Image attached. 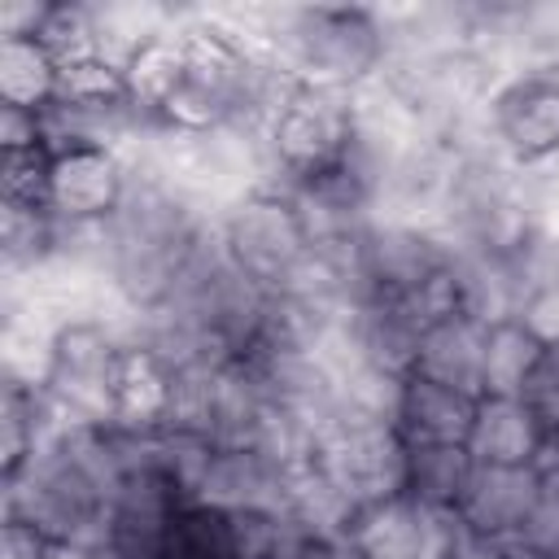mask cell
<instances>
[{"instance_id": "obj_3", "label": "cell", "mask_w": 559, "mask_h": 559, "mask_svg": "<svg viewBox=\"0 0 559 559\" xmlns=\"http://www.w3.org/2000/svg\"><path fill=\"white\" fill-rule=\"evenodd\" d=\"M354 140V105L341 87L297 83V92L284 100V109L262 131V157H266V188H288L297 179H310L345 157Z\"/></svg>"}, {"instance_id": "obj_13", "label": "cell", "mask_w": 559, "mask_h": 559, "mask_svg": "<svg viewBox=\"0 0 559 559\" xmlns=\"http://www.w3.org/2000/svg\"><path fill=\"white\" fill-rule=\"evenodd\" d=\"M197 507L236 515V511H284V467L245 445H218L210 472L197 489Z\"/></svg>"}, {"instance_id": "obj_14", "label": "cell", "mask_w": 559, "mask_h": 559, "mask_svg": "<svg viewBox=\"0 0 559 559\" xmlns=\"http://www.w3.org/2000/svg\"><path fill=\"white\" fill-rule=\"evenodd\" d=\"M476 406H480L476 393H463L424 376H406L393 406V424L406 445H467Z\"/></svg>"}, {"instance_id": "obj_31", "label": "cell", "mask_w": 559, "mask_h": 559, "mask_svg": "<svg viewBox=\"0 0 559 559\" xmlns=\"http://www.w3.org/2000/svg\"><path fill=\"white\" fill-rule=\"evenodd\" d=\"M52 0H0V39H39Z\"/></svg>"}, {"instance_id": "obj_2", "label": "cell", "mask_w": 559, "mask_h": 559, "mask_svg": "<svg viewBox=\"0 0 559 559\" xmlns=\"http://www.w3.org/2000/svg\"><path fill=\"white\" fill-rule=\"evenodd\" d=\"M275 61L319 87L354 92L384 66V31L371 4H271Z\"/></svg>"}, {"instance_id": "obj_19", "label": "cell", "mask_w": 559, "mask_h": 559, "mask_svg": "<svg viewBox=\"0 0 559 559\" xmlns=\"http://www.w3.org/2000/svg\"><path fill=\"white\" fill-rule=\"evenodd\" d=\"M61 61L39 39H0V105L44 114L57 100Z\"/></svg>"}, {"instance_id": "obj_9", "label": "cell", "mask_w": 559, "mask_h": 559, "mask_svg": "<svg viewBox=\"0 0 559 559\" xmlns=\"http://www.w3.org/2000/svg\"><path fill=\"white\" fill-rule=\"evenodd\" d=\"M454 258L450 240L432 227L419 223H393V218H376L362 231L358 245V262H362V288L367 301L371 297H406L415 293L424 280H432L437 271H445Z\"/></svg>"}, {"instance_id": "obj_21", "label": "cell", "mask_w": 559, "mask_h": 559, "mask_svg": "<svg viewBox=\"0 0 559 559\" xmlns=\"http://www.w3.org/2000/svg\"><path fill=\"white\" fill-rule=\"evenodd\" d=\"M57 253V218L31 205H0V262L4 280L35 275Z\"/></svg>"}, {"instance_id": "obj_10", "label": "cell", "mask_w": 559, "mask_h": 559, "mask_svg": "<svg viewBox=\"0 0 559 559\" xmlns=\"http://www.w3.org/2000/svg\"><path fill=\"white\" fill-rule=\"evenodd\" d=\"M131 188V166L118 148H66L52 153L48 214L70 227L109 223Z\"/></svg>"}, {"instance_id": "obj_5", "label": "cell", "mask_w": 559, "mask_h": 559, "mask_svg": "<svg viewBox=\"0 0 559 559\" xmlns=\"http://www.w3.org/2000/svg\"><path fill=\"white\" fill-rule=\"evenodd\" d=\"M406 459L411 445L402 441L393 419L371 415H336L314 445L319 472L349 498V507H367L380 498L406 493Z\"/></svg>"}, {"instance_id": "obj_23", "label": "cell", "mask_w": 559, "mask_h": 559, "mask_svg": "<svg viewBox=\"0 0 559 559\" xmlns=\"http://www.w3.org/2000/svg\"><path fill=\"white\" fill-rule=\"evenodd\" d=\"M157 559H231V533H227V515L183 502L162 537V555Z\"/></svg>"}, {"instance_id": "obj_25", "label": "cell", "mask_w": 559, "mask_h": 559, "mask_svg": "<svg viewBox=\"0 0 559 559\" xmlns=\"http://www.w3.org/2000/svg\"><path fill=\"white\" fill-rule=\"evenodd\" d=\"M127 87H122V70L105 57H87V61H70L61 66V83H57V100L52 105H79V109H105V105H122Z\"/></svg>"}, {"instance_id": "obj_27", "label": "cell", "mask_w": 559, "mask_h": 559, "mask_svg": "<svg viewBox=\"0 0 559 559\" xmlns=\"http://www.w3.org/2000/svg\"><path fill=\"white\" fill-rule=\"evenodd\" d=\"M542 472V489L533 502V515L520 528V542L533 555H555L559 550V467H537Z\"/></svg>"}, {"instance_id": "obj_12", "label": "cell", "mask_w": 559, "mask_h": 559, "mask_svg": "<svg viewBox=\"0 0 559 559\" xmlns=\"http://www.w3.org/2000/svg\"><path fill=\"white\" fill-rule=\"evenodd\" d=\"M537 489H542V472L537 467L476 463L472 485H467V493L459 502V520L476 537H520L524 520L533 515Z\"/></svg>"}, {"instance_id": "obj_29", "label": "cell", "mask_w": 559, "mask_h": 559, "mask_svg": "<svg viewBox=\"0 0 559 559\" xmlns=\"http://www.w3.org/2000/svg\"><path fill=\"white\" fill-rule=\"evenodd\" d=\"M515 319H520L542 345H559V280L537 284L533 293H524Z\"/></svg>"}, {"instance_id": "obj_16", "label": "cell", "mask_w": 559, "mask_h": 559, "mask_svg": "<svg viewBox=\"0 0 559 559\" xmlns=\"http://www.w3.org/2000/svg\"><path fill=\"white\" fill-rule=\"evenodd\" d=\"M485 328L472 314H450L432 328H424L419 345H415V367L411 376L463 389L480 397V354H485Z\"/></svg>"}, {"instance_id": "obj_20", "label": "cell", "mask_w": 559, "mask_h": 559, "mask_svg": "<svg viewBox=\"0 0 559 559\" xmlns=\"http://www.w3.org/2000/svg\"><path fill=\"white\" fill-rule=\"evenodd\" d=\"M472 472H476V459L467 454V445H411L406 493L428 507L459 511V502L472 485Z\"/></svg>"}, {"instance_id": "obj_34", "label": "cell", "mask_w": 559, "mask_h": 559, "mask_svg": "<svg viewBox=\"0 0 559 559\" xmlns=\"http://www.w3.org/2000/svg\"><path fill=\"white\" fill-rule=\"evenodd\" d=\"M546 559H559V550H555V555H546Z\"/></svg>"}, {"instance_id": "obj_4", "label": "cell", "mask_w": 559, "mask_h": 559, "mask_svg": "<svg viewBox=\"0 0 559 559\" xmlns=\"http://www.w3.org/2000/svg\"><path fill=\"white\" fill-rule=\"evenodd\" d=\"M218 240L236 271L266 293L284 288L310 258V231L280 188H258L218 214Z\"/></svg>"}, {"instance_id": "obj_26", "label": "cell", "mask_w": 559, "mask_h": 559, "mask_svg": "<svg viewBox=\"0 0 559 559\" xmlns=\"http://www.w3.org/2000/svg\"><path fill=\"white\" fill-rule=\"evenodd\" d=\"M48 179H52V148L0 153V205L48 210Z\"/></svg>"}, {"instance_id": "obj_7", "label": "cell", "mask_w": 559, "mask_h": 559, "mask_svg": "<svg viewBox=\"0 0 559 559\" xmlns=\"http://www.w3.org/2000/svg\"><path fill=\"white\" fill-rule=\"evenodd\" d=\"M463 537L459 511L428 507L411 493L367 502L345 524L354 559H459Z\"/></svg>"}, {"instance_id": "obj_30", "label": "cell", "mask_w": 559, "mask_h": 559, "mask_svg": "<svg viewBox=\"0 0 559 559\" xmlns=\"http://www.w3.org/2000/svg\"><path fill=\"white\" fill-rule=\"evenodd\" d=\"M22 148H48L44 144V114L0 105V153H22Z\"/></svg>"}, {"instance_id": "obj_1", "label": "cell", "mask_w": 559, "mask_h": 559, "mask_svg": "<svg viewBox=\"0 0 559 559\" xmlns=\"http://www.w3.org/2000/svg\"><path fill=\"white\" fill-rule=\"evenodd\" d=\"M218 231V218L162 183L148 170H131V188L118 214L105 223L109 280L131 301V310H157L201 245Z\"/></svg>"}, {"instance_id": "obj_8", "label": "cell", "mask_w": 559, "mask_h": 559, "mask_svg": "<svg viewBox=\"0 0 559 559\" xmlns=\"http://www.w3.org/2000/svg\"><path fill=\"white\" fill-rule=\"evenodd\" d=\"M485 118L498 153L520 170L559 157V74L550 66L515 70L493 92Z\"/></svg>"}, {"instance_id": "obj_6", "label": "cell", "mask_w": 559, "mask_h": 559, "mask_svg": "<svg viewBox=\"0 0 559 559\" xmlns=\"http://www.w3.org/2000/svg\"><path fill=\"white\" fill-rule=\"evenodd\" d=\"M122 345H127V332L100 319H79V323L57 328L44 393L70 424L109 428Z\"/></svg>"}, {"instance_id": "obj_11", "label": "cell", "mask_w": 559, "mask_h": 559, "mask_svg": "<svg viewBox=\"0 0 559 559\" xmlns=\"http://www.w3.org/2000/svg\"><path fill=\"white\" fill-rule=\"evenodd\" d=\"M170 389H175V367L144 341L127 336L118 376H114V411L109 428L118 432H162L170 415Z\"/></svg>"}, {"instance_id": "obj_28", "label": "cell", "mask_w": 559, "mask_h": 559, "mask_svg": "<svg viewBox=\"0 0 559 559\" xmlns=\"http://www.w3.org/2000/svg\"><path fill=\"white\" fill-rule=\"evenodd\" d=\"M520 397L542 419V428L550 437H559V345H546L542 349V358H537V367H533V376H528V384H524Z\"/></svg>"}, {"instance_id": "obj_22", "label": "cell", "mask_w": 559, "mask_h": 559, "mask_svg": "<svg viewBox=\"0 0 559 559\" xmlns=\"http://www.w3.org/2000/svg\"><path fill=\"white\" fill-rule=\"evenodd\" d=\"M52 341L57 328L4 306V332H0V380H17L31 389H44L48 362H52Z\"/></svg>"}, {"instance_id": "obj_24", "label": "cell", "mask_w": 559, "mask_h": 559, "mask_svg": "<svg viewBox=\"0 0 559 559\" xmlns=\"http://www.w3.org/2000/svg\"><path fill=\"white\" fill-rule=\"evenodd\" d=\"M39 44L61 61H87V57H100V31H96V13L92 4H66V0H52V13L39 31Z\"/></svg>"}, {"instance_id": "obj_18", "label": "cell", "mask_w": 559, "mask_h": 559, "mask_svg": "<svg viewBox=\"0 0 559 559\" xmlns=\"http://www.w3.org/2000/svg\"><path fill=\"white\" fill-rule=\"evenodd\" d=\"M542 341L511 314L485 328V354H480V397H520L537 358Z\"/></svg>"}, {"instance_id": "obj_32", "label": "cell", "mask_w": 559, "mask_h": 559, "mask_svg": "<svg viewBox=\"0 0 559 559\" xmlns=\"http://www.w3.org/2000/svg\"><path fill=\"white\" fill-rule=\"evenodd\" d=\"M44 533L17 520H0V559H39L44 555Z\"/></svg>"}, {"instance_id": "obj_33", "label": "cell", "mask_w": 559, "mask_h": 559, "mask_svg": "<svg viewBox=\"0 0 559 559\" xmlns=\"http://www.w3.org/2000/svg\"><path fill=\"white\" fill-rule=\"evenodd\" d=\"M39 559H100V550L87 542H74V537H48Z\"/></svg>"}, {"instance_id": "obj_17", "label": "cell", "mask_w": 559, "mask_h": 559, "mask_svg": "<svg viewBox=\"0 0 559 559\" xmlns=\"http://www.w3.org/2000/svg\"><path fill=\"white\" fill-rule=\"evenodd\" d=\"M183 17V13H179ZM188 74V57H183V35L179 26L144 39L127 61H122V87L135 114H144L148 122H157V114L166 109V100L179 92Z\"/></svg>"}, {"instance_id": "obj_15", "label": "cell", "mask_w": 559, "mask_h": 559, "mask_svg": "<svg viewBox=\"0 0 559 559\" xmlns=\"http://www.w3.org/2000/svg\"><path fill=\"white\" fill-rule=\"evenodd\" d=\"M546 437L550 432L542 428V419L528 411L524 397H480L467 432V454L493 467H533Z\"/></svg>"}]
</instances>
